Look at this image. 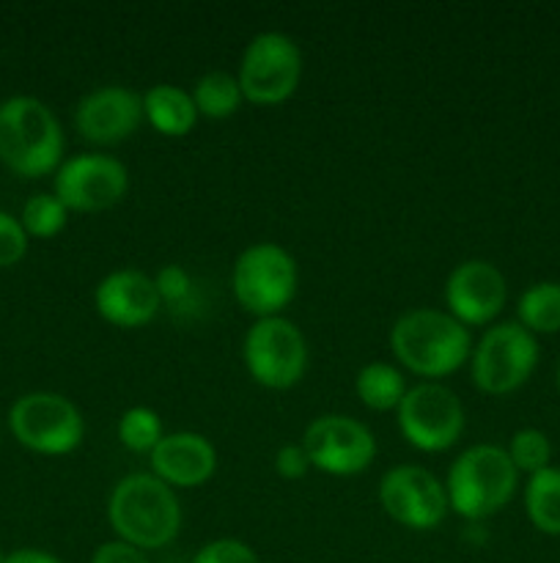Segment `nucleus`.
Segmentation results:
<instances>
[{"mask_svg": "<svg viewBox=\"0 0 560 563\" xmlns=\"http://www.w3.org/2000/svg\"><path fill=\"white\" fill-rule=\"evenodd\" d=\"M143 97L126 86H99L75 108V130L93 146H115L143 124Z\"/></svg>", "mask_w": 560, "mask_h": 563, "instance_id": "2eb2a0df", "label": "nucleus"}, {"mask_svg": "<svg viewBox=\"0 0 560 563\" xmlns=\"http://www.w3.org/2000/svg\"><path fill=\"white\" fill-rule=\"evenodd\" d=\"M555 383H558V390H560V361H558V372H555Z\"/></svg>", "mask_w": 560, "mask_h": 563, "instance_id": "2f4dec72", "label": "nucleus"}, {"mask_svg": "<svg viewBox=\"0 0 560 563\" xmlns=\"http://www.w3.org/2000/svg\"><path fill=\"white\" fill-rule=\"evenodd\" d=\"M525 515L530 526L544 537H560V467L527 476L525 493H522Z\"/></svg>", "mask_w": 560, "mask_h": 563, "instance_id": "aec40b11", "label": "nucleus"}, {"mask_svg": "<svg viewBox=\"0 0 560 563\" xmlns=\"http://www.w3.org/2000/svg\"><path fill=\"white\" fill-rule=\"evenodd\" d=\"M516 322L536 339L560 333V280L527 286L516 300Z\"/></svg>", "mask_w": 560, "mask_h": 563, "instance_id": "412c9836", "label": "nucleus"}, {"mask_svg": "<svg viewBox=\"0 0 560 563\" xmlns=\"http://www.w3.org/2000/svg\"><path fill=\"white\" fill-rule=\"evenodd\" d=\"M5 563H64L60 559H55L53 553L38 548H20L14 553L5 555Z\"/></svg>", "mask_w": 560, "mask_h": 563, "instance_id": "7c9ffc66", "label": "nucleus"}, {"mask_svg": "<svg viewBox=\"0 0 560 563\" xmlns=\"http://www.w3.org/2000/svg\"><path fill=\"white\" fill-rule=\"evenodd\" d=\"M66 220H69V209L55 198V192H36V196H31L20 214L25 234L36 236V240L58 236L66 229Z\"/></svg>", "mask_w": 560, "mask_h": 563, "instance_id": "393cba45", "label": "nucleus"}, {"mask_svg": "<svg viewBox=\"0 0 560 563\" xmlns=\"http://www.w3.org/2000/svg\"><path fill=\"white\" fill-rule=\"evenodd\" d=\"M505 454L514 462V467L519 471V476H536V473L552 467V440L547 432L536 427L516 429L511 434L508 445H505Z\"/></svg>", "mask_w": 560, "mask_h": 563, "instance_id": "b1692460", "label": "nucleus"}, {"mask_svg": "<svg viewBox=\"0 0 560 563\" xmlns=\"http://www.w3.org/2000/svg\"><path fill=\"white\" fill-rule=\"evenodd\" d=\"M443 297L445 311L467 330L489 328L503 313L508 280L497 264L486 258H467L448 273Z\"/></svg>", "mask_w": 560, "mask_h": 563, "instance_id": "4468645a", "label": "nucleus"}, {"mask_svg": "<svg viewBox=\"0 0 560 563\" xmlns=\"http://www.w3.org/2000/svg\"><path fill=\"white\" fill-rule=\"evenodd\" d=\"M300 289L296 258L278 242H253L236 256L231 291L236 302L256 319L280 317Z\"/></svg>", "mask_w": 560, "mask_h": 563, "instance_id": "39448f33", "label": "nucleus"}, {"mask_svg": "<svg viewBox=\"0 0 560 563\" xmlns=\"http://www.w3.org/2000/svg\"><path fill=\"white\" fill-rule=\"evenodd\" d=\"M192 563H258L256 550L234 537L212 539L195 553Z\"/></svg>", "mask_w": 560, "mask_h": 563, "instance_id": "bb28decb", "label": "nucleus"}, {"mask_svg": "<svg viewBox=\"0 0 560 563\" xmlns=\"http://www.w3.org/2000/svg\"><path fill=\"white\" fill-rule=\"evenodd\" d=\"M148 473L170 489H195L217 471V451L201 432H165L157 449L148 454Z\"/></svg>", "mask_w": 560, "mask_h": 563, "instance_id": "f3484780", "label": "nucleus"}, {"mask_svg": "<svg viewBox=\"0 0 560 563\" xmlns=\"http://www.w3.org/2000/svg\"><path fill=\"white\" fill-rule=\"evenodd\" d=\"M154 286L159 291V300L168 308H179L190 300L192 295V278L181 264H165L154 275Z\"/></svg>", "mask_w": 560, "mask_h": 563, "instance_id": "a878e982", "label": "nucleus"}, {"mask_svg": "<svg viewBox=\"0 0 560 563\" xmlns=\"http://www.w3.org/2000/svg\"><path fill=\"white\" fill-rule=\"evenodd\" d=\"M91 563H152L143 550L132 548V544L121 542V539H110L93 550Z\"/></svg>", "mask_w": 560, "mask_h": 563, "instance_id": "c756f323", "label": "nucleus"}, {"mask_svg": "<svg viewBox=\"0 0 560 563\" xmlns=\"http://www.w3.org/2000/svg\"><path fill=\"white\" fill-rule=\"evenodd\" d=\"M302 449L313 471L335 478L360 476L377 460V438L362 421L340 412L313 418L302 432Z\"/></svg>", "mask_w": 560, "mask_h": 563, "instance_id": "9b49d317", "label": "nucleus"}, {"mask_svg": "<svg viewBox=\"0 0 560 563\" xmlns=\"http://www.w3.org/2000/svg\"><path fill=\"white\" fill-rule=\"evenodd\" d=\"M538 339L519 322H494L472 344L470 379L481 394L511 396L538 366Z\"/></svg>", "mask_w": 560, "mask_h": 563, "instance_id": "423d86ee", "label": "nucleus"}, {"mask_svg": "<svg viewBox=\"0 0 560 563\" xmlns=\"http://www.w3.org/2000/svg\"><path fill=\"white\" fill-rule=\"evenodd\" d=\"M130 190V170L110 154L88 152L64 159L53 176V192L69 212L97 214L113 209Z\"/></svg>", "mask_w": 560, "mask_h": 563, "instance_id": "ddd939ff", "label": "nucleus"}, {"mask_svg": "<svg viewBox=\"0 0 560 563\" xmlns=\"http://www.w3.org/2000/svg\"><path fill=\"white\" fill-rule=\"evenodd\" d=\"M27 234L20 220L9 212H0V269L14 267L25 258Z\"/></svg>", "mask_w": 560, "mask_h": 563, "instance_id": "cd10ccee", "label": "nucleus"}, {"mask_svg": "<svg viewBox=\"0 0 560 563\" xmlns=\"http://www.w3.org/2000/svg\"><path fill=\"white\" fill-rule=\"evenodd\" d=\"M242 361L256 385L267 390H289L305 377L311 350L305 333L280 313L253 319L242 341Z\"/></svg>", "mask_w": 560, "mask_h": 563, "instance_id": "0eeeda50", "label": "nucleus"}, {"mask_svg": "<svg viewBox=\"0 0 560 563\" xmlns=\"http://www.w3.org/2000/svg\"><path fill=\"white\" fill-rule=\"evenodd\" d=\"M242 97L258 108H275L291 99L302 80V49L280 31H264L247 42L236 69Z\"/></svg>", "mask_w": 560, "mask_h": 563, "instance_id": "6e6552de", "label": "nucleus"}, {"mask_svg": "<svg viewBox=\"0 0 560 563\" xmlns=\"http://www.w3.org/2000/svg\"><path fill=\"white\" fill-rule=\"evenodd\" d=\"M143 97V119L165 137H184L195 130L198 110L192 93L173 82H157Z\"/></svg>", "mask_w": 560, "mask_h": 563, "instance_id": "a211bd4d", "label": "nucleus"}, {"mask_svg": "<svg viewBox=\"0 0 560 563\" xmlns=\"http://www.w3.org/2000/svg\"><path fill=\"white\" fill-rule=\"evenodd\" d=\"M108 522L115 539L143 553L163 550L181 531L179 495L152 473H130L110 489Z\"/></svg>", "mask_w": 560, "mask_h": 563, "instance_id": "f03ea898", "label": "nucleus"}, {"mask_svg": "<svg viewBox=\"0 0 560 563\" xmlns=\"http://www.w3.org/2000/svg\"><path fill=\"white\" fill-rule=\"evenodd\" d=\"M272 467L280 478H285V482H300V478H305L307 473L313 471L311 460H307L302 443L280 445V449L275 451Z\"/></svg>", "mask_w": 560, "mask_h": 563, "instance_id": "c85d7f7f", "label": "nucleus"}, {"mask_svg": "<svg viewBox=\"0 0 560 563\" xmlns=\"http://www.w3.org/2000/svg\"><path fill=\"white\" fill-rule=\"evenodd\" d=\"M0 563H5V555H3V550H0Z\"/></svg>", "mask_w": 560, "mask_h": 563, "instance_id": "473e14b6", "label": "nucleus"}, {"mask_svg": "<svg viewBox=\"0 0 560 563\" xmlns=\"http://www.w3.org/2000/svg\"><path fill=\"white\" fill-rule=\"evenodd\" d=\"M395 423L406 445L421 454H445L464 434V405L443 383H415L395 410Z\"/></svg>", "mask_w": 560, "mask_h": 563, "instance_id": "9d476101", "label": "nucleus"}, {"mask_svg": "<svg viewBox=\"0 0 560 563\" xmlns=\"http://www.w3.org/2000/svg\"><path fill=\"white\" fill-rule=\"evenodd\" d=\"M93 308L108 324L121 330L146 328L163 311L154 275L141 269H113L93 289Z\"/></svg>", "mask_w": 560, "mask_h": 563, "instance_id": "dca6fc26", "label": "nucleus"}, {"mask_svg": "<svg viewBox=\"0 0 560 563\" xmlns=\"http://www.w3.org/2000/svg\"><path fill=\"white\" fill-rule=\"evenodd\" d=\"M190 93L192 102H195L198 115L209 121L231 119V115L242 108V102H245L239 80H236V75H231V71L225 69L203 71Z\"/></svg>", "mask_w": 560, "mask_h": 563, "instance_id": "4be33fe9", "label": "nucleus"}, {"mask_svg": "<svg viewBox=\"0 0 560 563\" xmlns=\"http://www.w3.org/2000/svg\"><path fill=\"white\" fill-rule=\"evenodd\" d=\"M390 352L421 383H439L472 355V333L445 308H410L390 328Z\"/></svg>", "mask_w": 560, "mask_h": 563, "instance_id": "f257e3e1", "label": "nucleus"}, {"mask_svg": "<svg viewBox=\"0 0 560 563\" xmlns=\"http://www.w3.org/2000/svg\"><path fill=\"white\" fill-rule=\"evenodd\" d=\"M0 163L22 179H42L64 163V130L36 97L0 102Z\"/></svg>", "mask_w": 560, "mask_h": 563, "instance_id": "7ed1b4c3", "label": "nucleus"}, {"mask_svg": "<svg viewBox=\"0 0 560 563\" xmlns=\"http://www.w3.org/2000/svg\"><path fill=\"white\" fill-rule=\"evenodd\" d=\"M406 390H410V385H406L404 372L388 361L366 363L355 377L357 399L373 412H395Z\"/></svg>", "mask_w": 560, "mask_h": 563, "instance_id": "6ab92c4d", "label": "nucleus"}, {"mask_svg": "<svg viewBox=\"0 0 560 563\" xmlns=\"http://www.w3.org/2000/svg\"><path fill=\"white\" fill-rule=\"evenodd\" d=\"M9 429L16 443L42 456H66L80 449L86 421L77 405L53 390L20 396L9 410Z\"/></svg>", "mask_w": 560, "mask_h": 563, "instance_id": "1a4fd4ad", "label": "nucleus"}, {"mask_svg": "<svg viewBox=\"0 0 560 563\" xmlns=\"http://www.w3.org/2000/svg\"><path fill=\"white\" fill-rule=\"evenodd\" d=\"M377 498L384 515L410 531H434L450 511L445 482L421 465H395L384 471Z\"/></svg>", "mask_w": 560, "mask_h": 563, "instance_id": "f8f14e48", "label": "nucleus"}, {"mask_svg": "<svg viewBox=\"0 0 560 563\" xmlns=\"http://www.w3.org/2000/svg\"><path fill=\"white\" fill-rule=\"evenodd\" d=\"M115 438L132 454H152L159 445V440L165 438L163 418L152 407H130V410L121 412L119 427H115Z\"/></svg>", "mask_w": 560, "mask_h": 563, "instance_id": "5701e85b", "label": "nucleus"}, {"mask_svg": "<svg viewBox=\"0 0 560 563\" xmlns=\"http://www.w3.org/2000/svg\"><path fill=\"white\" fill-rule=\"evenodd\" d=\"M519 489V471L503 445L478 443L461 451L448 467L445 493L453 515L467 522H483L503 511Z\"/></svg>", "mask_w": 560, "mask_h": 563, "instance_id": "20e7f679", "label": "nucleus"}]
</instances>
